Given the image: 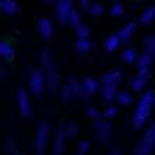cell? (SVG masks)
Segmentation results:
<instances>
[{
  "instance_id": "cell-1",
  "label": "cell",
  "mask_w": 155,
  "mask_h": 155,
  "mask_svg": "<svg viewBox=\"0 0 155 155\" xmlns=\"http://www.w3.org/2000/svg\"><path fill=\"white\" fill-rule=\"evenodd\" d=\"M152 104H154V94H152V91H145L144 96L140 100L139 105H137L134 116H133V126H134L136 129L143 127L144 123L147 122L150 112H151Z\"/></svg>"
},
{
  "instance_id": "cell-2",
  "label": "cell",
  "mask_w": 155,
  "mask_h": 155,
  "mask_svg": "<svg viewBox=\"0 0 155 155\" xmlns=\"http://www.w3.org/2000/svg\"><path fill=\"white\" fill-rule=\"evenodd\" d=\"M155 147V123L148 127V130L145 132L143 141L140 143V145L136 148V154H151L152 150Z\"/></svg>"
},
{
  "instance_id": "cell-3",
  "label": "cell",
  "mask_w": 155,
  "mask_h": 155,
  "mask_svg": "<svg viewBox=\"0 0 155 155\" xmlns=\"http://www.w3.org/2000/svg\"><path fill=\"white\" fill-rule=\"evenodd\" d=\"M29 86H31V91L35 96H40L45 89V76H43L42 71H32L31 78H29Z\"/></svg>"
},
{
  "instance_id": "cell-4",
  "label": "cell",
  "mask_w": 155,
  "mask_h": 155,
  "mask_svg": "<svg viewBox=\"0 0 155 155\" xmlns=\"http://www.w3.org/2000/svg\"><path fill=\"white\" fill-rule=\"evenodd\" d=\"M47 137H48V126L46 125V123H42V125L39 126L38 133H36V140H35V147L39 154H43V152H45Z\"/></svg>"
},
{
  "instance_id": "cell-5",
  "label": "cell",
  "mask_w": 155,
  "mask_h": 155,
  "mask_svg": "<svg viewBox=\"0 0 155 155\" xmlns=\"http://www.w3.org/2000/svg\"><path fill=\"white\" fill-rule=\"evenodd\" d=\"M94 130H96V137L98 141L107 143L111 136V125L104 120H97L94 122Z\"/></svg>"
},
{
  "instance_id": "cell-6",
  "label": "cell",
  "mask_w": 155,
  "mask_h": 155,
  "mask_svg": "<svg viewBox=\"0 0 155 155\" xmlns=\"http://www.w3.org/2000/svg\"><path fill=\"white\" fill-rule=\"evenodd\" d=\"M72 10V0H57L55 6V15L61 22H67L68 15Z\"/></svg>"
},
{
  "instance_id": "cell-7",
  "label": "cell",
  "mask_w": 155,
  "mask_h": 155,
  "mask_svg": "<svg viewBox=\"0 0 155 155\" xmlns=\"http://www.w3.org/2000/svg\"><path fill=\"white\" fill-rule=\"evenodd\" d=\"M17 98H18V105H19V110H21V114L24 116H28L31 114V104H29V97L26 94V91L24 89H19L18 94H17Z\"/></svg>"
},
{
  "instance_id": "cell-8",
  "label": "cell",
  "mask_w": 155,
  "mask_h": 155,
  "mask_svg": "<svg viewBox=\"0 0 155 155\" xmlns=\"http://www.w3.org/2000/svg\"><path fill=\"white\" fill-rule=\"evenodd\" d=\"M65 132L62 129L57 130L55 132V136H54V147H53V151L54 154H62L64 151V141H65Z\"/></svg>"
},
{
  "instance_id": "cell-9",
  "label": "cell",
  "mask_w": 155,
  "mask_h": 155,
  "mask_svg": "<svg viewBox=\"0 0 155 155\" xmlns=\"http://www.w3.org/2000/svg\"><path fill=\"white\" fill-rule=\"evenodd\" d=\"M39 32H40V35H42L43 39H46V40H48V39L51 38L53 25H51V22H50V19L42 18L39 21Z\"/></svg>"
},
{
  "instance_id": "cell-10",
  "label": "cell",
  "mask_w": 155,
  "mask_h": 155,
  "mask_svg": "<svg viewBox=\"0 0 155 155\" xmlns=\"http://www.w3.org/2000/svg\"><path fill=\"white\" fill-rule=\"evenodd\" d=\"M120 78H122V74H120L119 69H114V71H110L108 74L104 75L103 78V83L104 84H118L120 82Z\"/></svg>"
},
{
  "instance_id": "cell-11",
  "label": "cell",
  "mask_w": 155,
  "mask_h": 155,
  "mask_svg": "<svg viewBox=\"0 0 155 155\" xmlns=\"http://www.w3.org/2000/svg\"><path fill=\"white\" fill-rule=\"evenodd\" d=\"M0 7L3 13L10 14V15L18 13V4L15 0H0Z\"/></svg>"
},
{
  "instance_id": "cell-12",
  "label": "cell",
  "mask_w": 155,
  "mask_h": 155,
  "mask_svg": "<svg viewBox=\"0 0 155 155\" xmlns=\"http://www.w3.org/2000/svg\"><path fill=\"white\" fill-rule=\"evenodd\" d=\"M101 94H103V98L105 101H112L114 98H116L118 93H116V86L115 84H104L103 90H101Z\"/></svg>"
},
{
  "instance_id": "cell-13",
  "label": "cell",
  "mask_w": 155,
  "mask_h": 155,
  "mask_svg": "<svg viewBox=\"0 0 155 155\" xmlns=\"http://www.w3.org/2000/svg\"><path fill=\"white\" fill-rule=\"evenodd\" d=\"M47 83L50 91H53L55 89V86H57V72H55L54 67L51 64L47 65Z\"/></svg>"
},
{
  "instance_id": "cell-14",
  "label": "cell",
  "mask_w": 155,
  "mask_h": 155,
  "mask_svg": "<svg viewBox=\"0 0 155 155\" xmlns=\"http://www.w3.org/2000/svg\"><path fill=\"white\" fill-rule=\"evenodd\" d=\"M0 54L4 60H11L14 57V48L11 47V45L7 42L0 43Z\"/></svg>"
},
{
  "instance_id": "cell-15",
  "label": "cell",
  "mask_w": 155,
  "mask_h": 155,
  "mask_svg": "<svg viewBox=\"0 0 155 155\" xmlns=\"http://www.w3.org/2000/svg\"><path fill=\"white\" fill-rule=\"evenodd\" d=\"M119 43H120L119 35L110 36V38L107 39V42H105V50L107 51H115L116 48H118V46H119Z\"/></svg>"
},
{
  "instance_id": "cell-16",
  "label": "cell",
  "mask_w": 155,
  "mask_h": 155,
  "mask_svg": "<svg viewBox=\"0 0 155 155\" xmlns=\"http://www.w3.org/2000/svg\"><path fill=\"white\" fill-rule=\"evenodd\" d=\"M134 28H136V26H134V24H133V22H130V24H127V25L123 26V28L119 31V33H118V35H119V38H120V40L126 42V40H127V39L133 35Z\"/></svg>"
},
{
  "instance_id": "cell-17",
  "label": "cell",
  "mask_w": 155,
  "mask_h": 155,
  "mask_svg": "<svg viewBox=\"0 0 155 155\" xmlns=\"http://www.w3.org/2000/svg\"><path fill=\"white\" fill-rule=\"evenodd\" d=\"M154 18H155V7H150V8H147L144 13L141 14V17H140V22H141L143 25H148V24L152 22V19Z\"/></svg>"
},
{
  "instance_id": "cell-18",
  "label": "cell",
  "mask_w": 155,
  "mask_h": 155,
  "mask_svg": "<svg viewBox=\"0 0 155 155\" xmlns=\"http://www.w3.org/2000/svg\"><path fill=\"white\" fill-rule=\"evenodd\" d=\"M82 86H83L84 91H86L87 94H93L97 91V87H98V83H97L94 79H91V78H86L83 81V83H82Z\"/></svg>"
},
{
  "instance_id": "cell-19",
  "label": "cell",
  "mask_w": 155,
  "mask_h": 155,
  "mask_svg": "<svg viewBox=\"0 0 155 155\" xmlns=\"http://www.w3.org/2000/svg\"><path fill=\"white\" fill-rule=\"evenodd\" d=\"M152 57L148 53H144L141 57L137 60V69H148L150 65H151Z\"/></svg>"
},
{
  "instance_id": "cell-20",
  "label": "cell",
  "mask_w": 155,
  "mask_h": 155,
  "mask_svg": "<svg viewBox=\"0 0 155 155\" xmlns=\"http://www.w3.org/2000/svg\"><path fill=\"white\" fill-rule=\"evenodd\" d=\"M145 45V53H148L151 57L155 55V35H150L144 39Z\"/></svg>"
},
{
  "instance_id": "cell-21",
  "label": "cell",
  "mask_w": 155,
  "mask_h": 155,
  "mask_svg": "<svg viewBox=\"0 0 155 155\" xmlns=\"http://www.w3.org/2000/svg\"><path fill=\"white\" fill-rule=\"evenodd\" d=\"M68 24L71 26H74V28H76V26L81 25V14L78 13L76 10L72 8L71 13H69V15H68Z\"/></svg>"
},
{
  "instance_id": "cell-22",
  "label": "cell",
  "mask_w": 155,
  "mask_h": 155,
  "mask_svg": "<svg viewBox=\"0 0 155 155\" xmlns=\"http://www.w3.org/2000/svg\"><path fill=\"white\" fill-rule=\"evenodd\" d=\"M116 100H118V103H119L120 105L126 107V105H129V104H132L133 97L130 96V93H127V91H120V93H118V96H116Z\"/></svg>"
},
{
  "instance_id": "cell-23",
  "label": "cell",
  "mask_w": 155,
  "mask_h": 155,
  "mask_svg": "<svg viewBox=\"0 0 155 155\" xmlns=\"http://www.w3.org/2000/svg\"><path fill=\"white\" fill-rule=\"evenodd\" d=\"M76 50L81 53V54H86V53L90 50V42H89L87 39H79L78 38Z\"/></svg>"
},
{
  "instance_id": "cell-24",
  "label": "cell",
  "mask_w": 155,
  "mask_h": 155,
  "mask_svg": "<svg viewBox=\"0 0 155 155\" xmlns=\"http://www.w3.org/2000/svg\"><path fill=\"white\" fill-rule=\"evenodd\" d=\"M87 10H89L90 15H93V17H100L101 14L104 13V7H103V4H100V3H93V4H90Z\"/></svg>"
},
{
  "instance_id": "cell-25",
  "label": "cell",
  "mask_w": 155,
  "mask_h": 155,
  "mask_svg": "<svg viewBox=\"0 0 155 155\" xmlns=\"http://www.w3.org/2000/svg\"><path fill=\"white\" fill-rule=\"evenodd\" d=\"M145 81H147V76H141V75H139V76H137L134 81L132 82L133 90H134V91H140L143 87H144Z\"/></svg>"
},
{
  "instance_id": "cell-26",
  "label": "cell",
  "mask_w": 155,
  "mask_h": 155,
  "mask_svg": "<svg viewBox=\"0 0 155 155\" xmlns=\"http://www.w3.org/2000/svg\"><path fill=\"white\" fill-rule=\"evenodd\" d=\"M76 35L79 39H87L89 38V35H90V31H89V28H87L86 25H83V24H81L79 26H76Z\"/></svg>"
},
{
  "instance_id": "cell-27",
  "label": "cell",
  "mask_w": 155,
  "mask_h": 155,
  "mask_svg": "<svg viewBox=\"0 0 155 155\" xmlns=\"http://www.w3.org/2000/svg\"><path fill=\"white\" fill-rule=\"evenodd\" d=\"M122 58H123V61L126 62H134L136 60V53L133 48H126L125 51L122 53Z\"/></svg>"
},
{
  "instance_id": "cell-28",
  "label": "cell",
  "mask_w": 155,
  "mask_h": 155,
  "mask_svg": "<svg viewBox=\"0 0 155 155\" xmlns=\"http://www.w3.org/2000/svg\"><path fill=\"white\" fill-rule=\"evenodd\" d=\"M65 134H67L68 139H74L75 136L78 134V126L71 123V125L67 126V129H65Z\"/></svg>"
},
{
  "instance_id": "cell-29",
  "label": "cell",
  "mask_w": 155,
  "mask_h": 155,
  "mask_svg": "<svg viewBox=\"0 0 155 155\" xmlns=\"http://www.w3.org/2000/svg\"><path fill=\"white\" fill-rule=\"evenodd\" d=\"M123 14V6L120 3H115L111 7V15L114 17H120Z\"/></svg>"
},
{
  "instance_id": "cell-30",
  "label": "cell",
  "mask_w": 155,
  "mask_h": 155,
  "mask_svg": "<svg viewBox=\"0 0 155 155\" xmlns=\"http://www.w3.org/2000/svg\"><path fill=\"white\" fill-rule=\"evenodd\" d=\"M40 61H42L43 65H50V62H51V54H50L48 50H45V51H43Z\"/></svg>"
},
{
  "instance_id": "cell-31",
  "label": "cell",
  "mask_w": 155,
  "mask_h": 155,
  "mask_svg": "<svg viewBox=\"0 0 155 155\" xmlns=\"http://www.w3.org/2000/svg\"><path fill=\"white\" fill-rule=\"evenodd\" d=\"M71 97H74V93H72L69 84H65L64 89H62V98H64V101H67L68 98H71Z\"/></svg>"
},
{
  "instance_id": "cell-32",
  "label": "cell",
  "mask_w": 155,
  "mask_h": 155,
  "mask_svg": "<svg viewBox=\"0 0 155 155\" xmlns=\"http://www.w3.org/2000/svg\"><path fill=\"white\" fill-rule=\"evenodd\" d=\"M115 115H116V108L115 107H108V108L103 112V116L104 118H108V119H110V118H114Z\"/></svg>"
},
{
  "instance_id": "cell-33",
  "label": "cell",
  "mask_w": 155,
  "mask_h": 155,
  "mask_svg": "<svg viewBox=\"0 0 155 155\" xmlns=\"http://www.w3.org/2000/svg\"><path fill=\"white\" fill-rule=\"evenodd\" d=\"M87 150H89V141L84 140V141L79 143V145H78V152L79 154H86Z\"/></svg>"
},
{
  "instance_id": "cell-34",
  "label": "cell",
  "mask_w": 155,
  "mask_h": 155,
  "mask_svg": "<svg viewBox=\"0 0 155 155\" xmlns=\"http://www.w3.org/2000/svg\"><path fill=\"white\" fill-rule=\"evenodd\" d=\"M86 114L89 118H97V116H98V111H97L96 108H87Z\"/></svg>"
},
{
  "instance_id": "cell-35",
  "label": "cell",
  "mask_w": 155,
  "mask_h": 155,
  "mask_svg": "<svg viewBox=\"0 0 155 155\" xmlns=\"http://www.w3.org/2000/svg\"><path fill=\"white\" fill-rule=\"evenodd\" d=\"M6 151L8 152V154H17V150H15V147H14L13 145V143H8V144H7V147H6Z\"/></svg>"
},
{
  "instance_id": "cell-36",
  "label": "cell",
  "mask_w": 155,
  "mask_h": 155,
  "mask_svg": "<svg viewBox=\"0 0 155 155\" xmlns=\"http://www.w3.org/2000/svg\"><path fill=\"white\" fill-rule=\"evenodd\" d=\"M79 2H81V6L84 8H89V6H90V0H79Z\"/></svg>"
}]
</instances>
